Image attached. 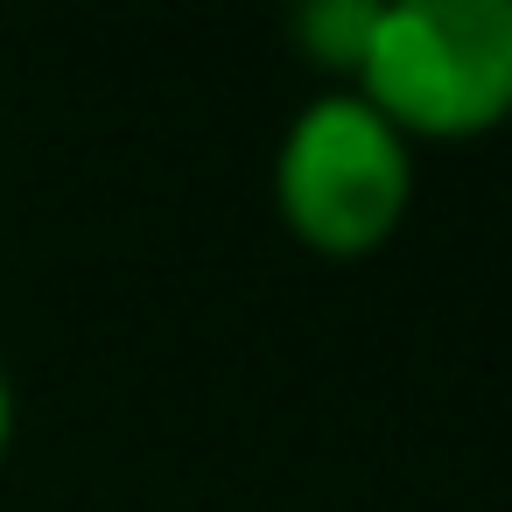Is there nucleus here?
I'll return each mask as SVG.
<instances>
[{"instance_id": "nucleus-2", "label": "nucleus", "mask_w": 512, "mask_h": 512, "mask_svg": "<svg viewBox=\"0 0 512 512\" xmlns=\"http://www.w3.org/2000/svg\"><path fill=\"white\" fill-rule=\"evenodd\" d=\"M407 204L414 155L358 92H323L295 113L274 155V211L309 253L358 260L400 232Z\"/></svg>"}, {"instance_id": "nucleus-1", "label": "nucleus", "mask_w": 512, "mask_h": 512, "mask_svg": "<svg viewBox=\"0 0 512 512\" xmlns=\"http://www.w3.org/2000/svg\"><path fill=\"white\" fill-rule=\"evenodd\" d=\"M351 92L400 141H477L512 120V0H379Z\"/></svg>"}, {"instance_id": "nucleus-3", "label": "nucleus", "mask_w": 512, "mask_h": 512, "mask_svg": "<svg viewBox=\"0 0 512 512\" xmlns=\"http://www.w3.org/2000/svg\"><path fill=\"white\" fill-rule=\"evenodd\" d=\"M372 29H379V0H309V8L288 15V36L330 78H358V64L372 50Z\"/></svg>"}, {"instance_id": "nucleus-4", "label": "nucleus", "mask_w": 512, "mask_h": 512, "mask_svg": "<svg viewBox=\"0 0 512 512\" xmlns=\"http://www.w3.org/2000/svg\"><path fill=\"white\" fill-rule=\"evenodd\" d=\"M8 442H15V386L0 372V456H8Z\"/></svg>"}]
</instances>
